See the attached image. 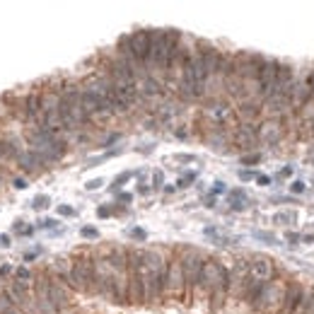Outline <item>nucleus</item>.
<instances>
[{
  "instance_id": "nucleus-1",
  "label": "nucleus",
  "mask_w": 314,
  "mask_h": 314,
  "mask_svg": "<svg viewBox=\"0 0 314 314\" xmlns=\"http://www.w3.org/2000/svg\"><path fill=\"white\" fill-rule=\"evenodd\" d=\"M140 278H143V300L145 302H157L165 295V278H167V261L162 251L157 249H148L143 251V268H140Z\"/></svg>"
},
{
  "instance_id": "nucleus-2",
  "label": "nucleus",
  "mask_w": 314,
  "mask_h": 314,
  "mask_svg": "<svg viewBox=\"0 0 314 314\" xmlns=\"http://www.w3.org/2000/svg\"><path fill=\"white\" fill-rule=\"evenodd\" d=\"M179 261H182V271H184V302H191L205 259L201 256L198 249H184L179 254Z\"/></svg>"
},
{
  "instance_id": "nucleus-3",
  "label": "nucleus",
  "mask_w": 314,
  "mask_h": 314,
  "mask_svg": "<svg viewBox=\"0 0 314 314\" xmlns=\"http://www.w3.org/2000/svg\"><path fill=\"white\" fill-rule=\"evenodd\" d=\"M68 285L77 293H90L94 288V259L90 254H80L73 259V271L68 278Z\"/></svg>"
},
{
  "instance_id": "nucleus-4",
  "label": "nucleus",
  "mask_w": 314,
  "mask_h": 314,
  "mask_svg": "<svg viewBox=\"0 0 314 314\" xmlns=\"http://www.w3.org/2000/svg\"><path fill=\"white\" fill-rule=\"evenodd\" d=\"M285 288H288L285 280H268V283H263L261 295H259V300L254 302V307L261 310V312H278L280 314L283 300H285Z\"/></svg>"
},
{
  "instance_id": "nucleus-5",
  "label": "nucleus",
  "mask_w": 314,
  "mask_h": 314,
  "mask_svg": "<svg viewBox=\"0 0 314 314\" xmlns=\"http://www.w3.org/2000/svg\"><path fill=\"white\" fill-rule=\"evenodd\" d=\"M143 249H128V305H143Z\"/></svg>"
},
{
  "instance_id": "nucleus-6",
  "label": "nucleus",
  "mask_w": 314,
  "mask_h": 314,
  "mask_svg": "<svg viewBox=\"0 0 314 314\" xmlns=\"http://www.w3.org/2000/svg\"><path fill=\"white\" fill-rule=\"evenodd\" d=\"M94 293L107 297L114 302V268L109 263V256H97L94 259Z\"/></svg>"
},
{
  "instance_id": "nucleus-7",
  "label": "nucleus",
  "mask_w": 314,
  "mask_h": 314,
  "mask_svg": "<svg viewBox=\"0 0 314 314\" xmlns=\"http://www.w3.org/2000/svg\"><path fill=\"white\" fill-rule=\"evenodd\" d=\"M165 295L174 300H184V271H182V261L179 256L167 263V278H165Z\"/></svg>"
},
{
  "instance_id": "nucleus-8",
  "label": "nucleus",
  "mask_w": 314,
  "mask_h": 314,
  "mask_svg": "<svg viewBox=\"0 0 314 314\" xmlns=\"http://www.w3.org/2000/svg\"><path fill=\"white\" fill-rule=\"evenodd\" d=\"M249 280H251V273H249V259H237L235 261V266L230 268V295L232 297H244Z\"/></svg>"
},
{
  "instance_id": "nucleus-9",
  "label": "nucleus",
  "mask_w": 314,
  "mask_h": 314,
  "mask_svg": "<svg viewBox=\"0 0 314 314\" xmlns=\"http://www.w3.org/2000/svg\"><path fill=\"white\" fill-rule=\"evenodd\" d=\"M278 68L280 63L273 61V58H263L259 68V75H256V82H259V94L263 99H268L273 90H276V77H278Z\"/></svg>"
},
{
  "instance_id": "nucleus-10",
  "label": "nucleus",
  "mask_w": 314,
  "mask_h": 314,
  "mask_svg": "<svg viewBox=\"0 0 314 314\" xmlns=\"http://www.w3.org/2000/svg\"><path fill=\"white\" fill-rule=\"evenodd\" d=\"M249 273L254 280H261V283H268L273 280V273H276V266H273V259L263 256V254H254L249 259Z\"/></svg>"
},
{
  "instance_id": "nucleus-11",
  "label": "nucleus",
  "mask_w": 314,
  "mask_h": 314,
  "mask_svg": "<svg viewBox=\"0 0 314 314\" xmlns=\"http://www.w3.org/2000/svg\"><path fill=\"white\" fill-rule=\"evenodd\" d=\"M128 44H130V54H133V58H135L138 63L145 65L148 54H150V32L148 29H138V32L128 34Z\"/></svg>"
},
{
  "instance_id": "nucleus-12",
  "label": "nucleus",
  "mask_w": 314,
  "mask_h": 314,
  "mask_svg": "<svg viewBox=\"0 0 314 314\" xmlns=\"http://www.w3.org/2000/svg\"><path fill=\"white\" fill-rule=\"evenodd\" d=\"M302 293H305V285H302L300 280H290L288 288H285V300H283V310H280V314H297Z\"/></svg>"
},
{
  "instance_id": "nucleus-13",
  "label": "nucleus",
  "mask_w": 314,
  "mask_h": 314,
  "mask_svg": "<svg viewBox=\"0 0 314 314\" xmlns=\"http://www.w3.org/2000/svg\"><path fill=\"white\" fill-rule=\"evenodd\" d=\"M235 143L244 150H251L259 143V128L254 124H240L235 130Z\"/></svg>"
},
{
  "instance_id": "nucleus-14",
  "label": "nucleus",
  "mask_w": 314,
  "mask_h": 314,
  "mask_svg": "<svg viewBox=\"0 0 314 314\" xmlns=\"http://www.w3.org/2000/svg\"><path fill=\"white\" fill-rule=\"evenodd\" d=\"M283 138V124L278 119H268L259 126V140L266 145H276L278 140Z\"/></svg>"
},
{
  "instance_id": "nucleus-15",
  "label": "nucleus",
  "mask_w": 314,
  "mask_h": 314,
  "mask_svg": "<svg viewBox=\"0 0 314 314\" xmlns=\"http://www.w3.org/2000/svg\"><path fill=\"white\" fill-rule=\"evenodd\" d=\"M205 116H208V119H210V121H213L218 128H220L222 124H225V121L232 116V109H230V104H227V102H222V99H218V97H215V99L208 104Z\"/></svg>"
},
{
  "instance_id": "nucleus-16",
  "label": "nucleus",
  "mask_w": 314,
  "mask_h": 314,
  "mask_svg": "<svg viewBox=\"0 0 314 314\" xmlns=\"http://www.w3.org/2000/svg\"><path fill=\"white\" fill-rule=\"evenodd\" d=\"M39 157L44 160V165L46 162H58L63 155H65V143L58 138V140H54V143H49V145H41V148L34 150Z\"/></svg>"
},
{
  "instance_id": "nucleus-17",
  "label": "nucleus",
  "mask_w": 314,
  "mask_h": 314,
  "mask_svg": "<svg viewBox=\"0 0 314 314\" xmlns=\"http://www.w3.org/2000/svg\"><path fill=\"white\" fill-rule=\"evenodd\" d=\"M24 114H27V119L37 121L39 126L44 124V114H41V94L39 92L27 94V99H24Z\"/></svg>"
},
{
  "instance_id": "nucleus-18",
  "label": "nucleus",
  "mask_w": 314,
  "mask_h": 314,
  "mask_svg": "<svg viewBox=\"0 0 314 314\" xmlns=\"http://www.w3.org/2000/svg\"><path fill=\"white\" fill-rule=\"evenodd\" d=\"M49 300H51V305H54L56 310H63V307H68V293H65V288L61 285V283H56L51 280V285H49Z\"/></svg>"
},
{
  "instance_id": "nucleus-19",
  "label": "nucleus",
  "mask_w": 314,
  "mask_h": 314,
  "mask_svg": "<svg viewBox=\"0 0 314 314\" xmlns=\"http://www.w3.org/2000/svg\"><path fill=\"white\" fill-rule=\"evenodd\" d=\"M290 94H271L268 99H263V109L271 111V114H280L290 107Z\"/></svg>"
},
{
  "instance_id": "nucleus-20",
  "label": "nucleus",
  "mask_w": 314,
  "mask_h": 314,
  "mask_svg": "<svg viewBox=\"0 0 314 314\" xmlns=\"http://www.w3.org/2000/svg\"><path fill=\"white\" fill-rule=\"evenodd\" d=\"M58 109H61V92L49 90V92L41 94V114H44V116L58 114Z\"/></svg>"
},
{
  "instance_id": "nucleus-21",
  "label": "nucleus",
  "mask_w": 314,
  "mask_h": 314,
  "mask_svg": "<svg viewBox=\"0 0 314 314\" xmlns=\"http://www.w3.org/2000/svg\"><path fill=\"white\" fill-rule=\"evenodd\" d=\"M17 165L22 167V169H29V172H34V169H39V167H44V160L39 157L34 150H27V152H19Z\"/></svg>"
},
{
  "instance_id": "nucleus-22",
  "label": "nucleus",
  "mask_w": 314,
  "mask_h": 314,
  "mask_svg": "<svg viewBox=\"0 0 314 314\" xmlns=\"http://www.w3.org/2000/svg\"><path fill=\"white\" fill-rule=\"evenodd\" d=\"M237 116H240L242 124H254V119L259 116V107L254 102H242L240 109H237Z\"/></svg>"
},
{
  "instance_id": "nucleus-23",
  "label": "nucleus",
  "mask_w": 314,
  "mask_h": 314,
  "mask_svg": "<svg viewBox=\"0 0 314 314\" xmlns=\"http://www.w3.org/2000/svg\"><path fill=\"white\" fill-rule=\"evenodd\" d=\"M51 268H54V273H58L61 278H70V271H73V261L70 259H63V256H58V259L51 263Z\"/></svg>"
},
{
  "instance_id": "nucleus-24",
  "label": "nucleus",
  "mask_w": 314,
  "mask_h": 314,
  "mask_svg": "<svg viewBox=\"0 0 314 314\" xmlns=\"http://www.w3.org/2000/svg\"><path fill=\"white\" fill-rule=\"evenodd\" d=\"M314 300V288L305 285V293H302V300H300V307H297V314H307L310 312V305Z\"/></svg>"
},
{
  "instance_id": "nucleus-25",
  "label": "nucleus",
  "mask_w": 314,
  "mask_h": 314,
  "mask_svg": "<svg viewBox=\"0 0 314 314\" xmlns=\"http://www.w3.org/2000/svg\"><path fill=\"white\" fill-rule=\"evenodd\" d=\"M297 222V213L295 210H283L273 215V225H295Z\"/></svg>"
},
{
  "instance_id": "nucleus-26",
  "label": "nucleus",
  "mask_w": 314,
  "mask_h": 314,
  "mask_svg": "<svg viewBox=\"0 0 314 314\" xmlns=\"http://www.w3.org/2000/svg\"><path fill=\"white\" fill-rule=\"evenodd\" d=\"M254 240H259V242H263V244H271V247H278L280 244V240H278L273 232H266V230H256L254 232Z\"/></svg>"
},
{
  "instance_id": "nucleus-27",
  "label": "nucleus",
  "mask_w": 314,
  "mask_h": 314,
  "mask_svg": "<svg viewBox=\"0 0 314 314\" xmlns=\"http://www.w3.org/2000/svg\"><path fill=\"white\" fill-rule=\"evenodd\" d=\"M208 143L213 145V150L222 152V150H225V145H227V138H225V135H210V138H208Z\"/></svg>"
},
{
  "instance_id": "nucleus-28",
  "label": "nucleus",
  "mask_w": 314,
  "mask_h": 314,
  "mask_svg": "<svg viewBox=\"0 0 314 314\" xmlns=\"http://www.w3.org/2000/svg\"><path fill=\"white\" fill-rule=\"evenodd\" d=\"M193 182H196V172H186L184 177H182V179H179L174 186H177V188H186V186H191Z\"/></svg>"
},
{
  "instance_id": "nucleus-29",
  "label": "nucleus",
  "mask_w": 314,
  "mask_h": 314,
  "mask_svg": "<svg viewBox=\"0 0 314 314\" xmlns=\"http://www.w3.org/2000/svg\"><path fill=\"white\" fill-rule=\"evenodd\" d=\"M130 177H135V172H124V174H119V177L114 179V184H111V188L116 191L119 186H124V184H126V182H128Z\"/></svg>"
},
{
  "instance_id": "nucleus-30",
  "label": "nucleus",
  "mask_w": 314,
  "mask_h": 314,
  "mask_svg": "<svg viewBox=\"0 0 314 314\" xmlns=\"http://www.w3.org/2000/svg\"><path fill=\"white\" fill-rule=\"evenodd\" d=\"M150 186H152V188H162V186H165V174H162L160 169L152 172V182H150Z\"/></svg>"
},
{
  "instance_id": "nucleus-31",
  "label": "nucleus",
  "mask_w": 314,
  "mask_h": 314,
  "mask_svg": "<svg viewBox=\"0 0 314 314\" xmlns=\"http://www.w3.org/2000/svg\"><path fill=\"white\" fill-rule=\"evenodd\" d=\"M247 205H249V198H230L232 210H247Z\"/></svg>"
},
{
  "instance_id": "nucleus-32",
  "label": "nucleus",
  "mask_w": 314,
  "mask_h": 314,
  "mask_svg": "<svg viewBox=\"0 0 314 314\" xmlns=\"http://www.w3.org/2000/svg\"><path fill=\"white\" fill-rule=\"evenodd\" d=\"M32 205H34L37 210H44V208H49V205H51V198H49V196H37V198L32 201Z\"/></svg>"
},
{
  "instance_id": "nucleus-33",
  "label": "nucleus",
  "mask_w": 314,
  "mask_h": 314,
  "mask_svg": "<svg viewBox=\"0 0 314 314\" xmlns=\"http://www.w3.org/2000/svg\"><path fill=\"white\" fill-rule=\"evenodd\" d=\"M80 235H82L85 240H97V237H99V230H97V227H87V225H85V227L80 230Z\"/></svg>"
},
{
  "instance_id": "nucleus-34",
  "label": "nucleus",
  "mask_w": 314,
  "mask_h": 314,
  "mask_svg": "<svg viewBox=\"0 0 314 314\" xmlns=\"http://www.w3.org/2000/svg\"><path fill=\"white\" fill-rule=\"evenodd\" d=\"M285 242H288L290 247H297V244L302 242V235H297V232H293V230H288V232H285Z\"/></svg>"
},
{
  "instance_id": "nucleus-35",
  "label": "nucleus",
  "mask_w": 314,
  "mask_h": 314,
  "mask_svg": "<svg viewBox=\"0 0 314 314\" xmlns=\"http://www.w3.org/2000/svg\"><path fill=\"white\" fill-rule=\"evenodd\" d=\"M261 162V155L259 152H254V155H244V157H242V165H259Z\"/></svg>"
},
{
  "instance_id": "nucleus-36",
  "label": "nucleus",
  "mask_w": 314,
  "mask_h": 314,
  "mask_svg": "<svg viewBox=\"0 0 314 314\" xmlns=\"http://www.w3.org/2000/svg\"><path fill=\"white\" fill-rule=\"evenodd\" d=\"M102 186H104V179H99V177H97V179H90V182H85V188H87V191H97V188H102Z\"/></svg>"
},
{
  "instance_id": "nucleus-37",
  "label": "nucleus",
  "mask_w": 314,
  "mask_h": 314,
  "mask_svg": "<svg viewBox=\"0 0 314 314\" xmlns=\"http://www.w3.org/2000/svg\"><path fill=\"white\" fill-rule=\"evenodd\" d=\"M237 174H240V179H242V182H249V179H256V177H259V174H256L254 169H240Z\"/></svg>"
},
{
  "instance_id": "nucleus-38",
  "label": "nucleus",
  "mask_w": 314,
  "mask_h": 314,
  "mask_svg": "<svg viewBox=\"0 0 314 314\" xmlns=\"http://www.w3.org/2000/svg\"><path fill=\"white\" fill-rule=\"evenodd\" d=\"M58 213H61V215H63V218H73L75 213H77V210H75V208H70V205H58Z\"/></svg>"
},
{
  "instance_id": "nucleus-39",
  "label": "nucleus",
  "mask_w": 314,
  "mask_h": 314,
  "mask_svg": "<svg viewBox=\"0 0 314 314\" xmlns=\"http://www.w3.org/2000/svg\"><path fill=\"white\" fill-rule=\"evenodd\" d=\"M305 188H307V186H305V182H300V179L290 184V191H293V193H305Z\"/></svg>"
},
{
  "instance_id": "nucleus-40",
  "label": "nucleus",
  "mask_w": 314,
  "mask_h": 314,
  "mask_svg": "<svg viewBox=\"0 0 314 314\" xmlns=\"http://www.w3.org/2000/svg\"><path fill=\"white\" fill-rule=\"evenodd\" d=\"M17 280H32V271L29 268H17Z\"/></svg>"
},
{
  "instance_id": "nucleus-41",
  "label": "nucleus",
  "mask_w": 314,
  "mask_h": 314,
  "mask_svg": "<svg viewBox=\"0 0 314 314\" xmlns=\"http://www.w3.org/2000/svg\"><path fill=\"white\" fill-rule=\"evenodd\" d=\"M56 225H58V222L51 220V218H44V220L39 222V227H41V230H54Z\"/></svg>"
},
{
  "instance_id": "nucleus-42",
  "label": "nucleus",
  "mask_w": 314,
  "mask_h": 314,
  "mask_svg": "<svg viewBox=\"0 0 314 314\" xmlns=\"http://www.w3.org/2000/svg\"><path fill=\"white\" fill-rule=\"evenodd\" d=\"M227 188H225V182H215L213 184V191H210V196H218V193H225Z\"/></svg>"
},
{
  "instance_id": "nucleus-43",
  "label": "nucleus",
  "mask_w": 314,
  "mask_h": 314,
  "mask_svg": "<svg viewBox=\"0 0 314 314\" xmlns=\"http://www.w3.org/2000/svg\"><path fill=\"white\" fill-rule=\"evenodd\" d=\"M111 213H114V210H111L109 205H99V208H97V215H99V218H109Z\"/></svg>"
},
{
  "instance_id": "nucleus-44",
  "label": "nucleus",
  "mask_w": 314,
  "mask_h": 314,
  "mask_svg": "<svg viewBox=\"0 0 314 314\" xmlns=\"http://www.w3.org/2000/svg\"><path fill=\"white\" fill-rule=\"evenodd\" d=\"M150 188H152V186H150L145 179H140V182H138V193H143V196H145V193H150Z\"/></svg>"
},
{
  "instance_id": "nucleus-45",
  "label": "nucleus",
  "mask_w": 314,
  "mask_h": 314,
  "mask_svg": "<svg viewBox=\"0 0 314 314\" xmlns=\"http://www.w3.org/2000/svg\"><path fill=\"white\" fill-rule=\"evenodd\" d=\"M174 160H177V162H184V165L196 162V157H193V155H174Z\"/></svg>"
},
{
  "instance_id": "nucleus-46",
  "label": "nucleus",
  "mask_w": 314,
  "mask_h": 314,
  "mask_svg": "<svg viewBox=\"0 0 314 314\" xmlns=\"http://www.w3.org/2000/svg\"><path fill=\"white\" fill-rule=\"evenodd\" d=\"M130 237H133V240H145V230L135 227V230H130Z\"/></svg>"
},
{
  "instance_id": "nucleus-47",
  "label": "nucleus",
  "mask_w": 314,
  "mask_h": 314,
  "mask_svg": "<svg viewBox=\"0 0 314 314\" xmlns=\"http://www.w3.org/2000/svg\"><path fill=\"white\" fill-rule=\"evenodd\" d=\"M256 184H259V186H271V177H266V174H259V177H256Z\"/></svg>"
},
{
  "instance_id": "nucleus-48",
  "label": "nucleus",
  "mask_w": 314,
  "mask_h": 314,
  "mask_svg": "<svg viewBox=\"0 0 314 314\" xmlns=\"http://www.w3.org/2000/svg\"><path fill=\"white\" fill-rule=\"evenodd\" d=\"M278 177H280V179H288V177H293V167H283V169L278 172Z\"/></svg>"
},
{
  "instance_id": "nucleus-49",
  "label": "nucleus",
  "mask_w": 314,
  "mask_h": 314,
  "mask_svg": "<svg viewBox=\"0 0 314 314\" xmlns=\"http://www.w3.org/2000/svg\"><path fill=\"white\" fill-rule=\"evenodd\" d=\"M119 201H121V203H130L133 196H130V193H119Z\"/></svg>"
},
{
  "instance_id": "nucleus-50",
  "label": "nucleus",
  "mask_w": 314,
  "mask_h": 314,
  "mask_svg": "<svg viewBox=\"0 0 314 314\" xmlns=\"http://www.w3.org/2000/svg\"><path fill=\"white\" fill-rule=\"evenodd\" d=\"M10 244H12V240L7 235H0V247H10Z\"/></svg>"
},
{
  "instance_id": "nucleus-51",
  "label": "nucleus",
  "mask_w": 314,
  "mask_h": 314,
  "mask_svg": "<svg viewBox=\"0 0 314 314\" xmlns=\"http://www.w3.org/2000/svg\"><path fill=\"white\" fill-rule=\"evenodd\" d=\"M15 188H27V182L24 179H15Z\"/></svg>"
},
{
  "instance_id": "nucleus-52",
  "label": "nucleus",
  "mask_w": 314,
  "mask_h": 314,
  "mask_svg": "<svg viewBox=\"0 0 314 314\" xmlns=\"http://www.w3.org/2000/svg\"><path fill=\"white\" fill-rule=\"evenodd\" d=\"M307 87H310V92L314 94V73L310 75V80H307Z\"/></svg>"
},
{
  "instance_id": "nucleus-53",
  "label": "nucleus",
  "mask_w": 314,
  "mask_h": 314,
  "mask_svg": "<svg viewBox=\"0 0 314 314\" xmlns=\"http://www.w3.org/2000/svg\"><path fill=\"white\" fill-rule=\"evenodd\" d=\"M302 242H305V244H312V242H314V235H302Z\"/></svg>"
},
{
  "instance_id": "nucleus-54",
  "label": "nucleus",
  "mask_w": 314,
  "mask_h": 314,
  "mask_svg": "<svg viewBox=\"0 0 314 314\" xmlns=\"http://www.w3.org/2000/svg\"><path fill=\"white\" fill-rule=\"evenodd\" d=\"M37 259V251H32V254H24V261H34Z\"/></svg>"
},
{
  "instance_id": "nucleus-55",
  "label": "nucleus",
  "mask_w": 314,
  "mask_h": 314,
  "mask_svg": "<svg viewBox=\"0 0 314 314\" xmlns=\"http://www.w3.org/2000/svg\"><path fill=\"white\" fill-rule=\"evenodd\" d=\"M307 314H314V300H312V305H310V312Z\"/></svg>"
},
{
  "instance_id": "nucleus-56",
  "label": "nucleus",
  "mask_w": 314,
  "mask_h": 314,
  "mask_svg": "<svg viewBox=\"0 0 314 314\" xmlns=\"http://www.w3.org/2000/svg\"><path fill=\"white\" fill-rule=\"evenodd\" d=\"M5 314H17V312H15V310H12V307H10V310H7V312H5Z\"/></svg>"
},
{
  "instance_id": "nucleus-57",
  "label": "nucleus",
  "mask_w": 314,
  "mask_h": 314,
  "mask_svg": "<svg viewBox=\"0 0 314 314\" xmlns=\"http://www.w3.org/2000/svg\"><path fill=\"white\" fill-rule=\"evenodd\" d=\"M312 184H314V179H312Z\"/></svg>"
},
{
  "instance_id": "nucleus-58",
  "label": "nucleus",
  "mask_w": 314,
  "mask_h": 314,
  "mask_svg": "<svg viewBox=\"0 0 314 314\" xmlns=\"http://www.w3.org/2000/svg\"><path fill=\"white\" fill-rule=\"evenodd\" d=\"M312 162H314V160H312Z\"/></svg>"
}]
</instances>
